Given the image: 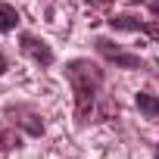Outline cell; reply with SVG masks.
<instances>
[{
    "mask_svg": "<svg viewBox=\"0 0 159 159\" xmlns=\"http://www.w3.org/2000/svg\"><path fill=\"white\" fill-rule=\"evenodd\" d=\"M66 78L72 84V94H75V112H78V122H84L94 109V100L100 94V84H103V72L97 62L91 59H72L66 66Z\"/></svg>",
    "mask_w": 159,
    "mask_h": 159,
    "instance_id": "obj_1",
    "label": "cell"
},
{
    "mask_svg": "<svg viewBox=\"0 0 159 159\" xmlns=\"http://www.w3.org/2000/svg\"><path fill=\"white\" fill-rule=\"evenodd\" d=\"M97 50H100L109 62H116V66H122V69H140V56L122 50L119 44H112V41H106V38H97Z\"/></svg>",
    "mask_w": 159,
    "mask_h": 159,
    "instance_id": "obj_2",
    "label": "cell"
},
{
    "mask_svg": "<svg viewBox=\"0 0 159 159\" xmlns=\"http://www.w3.org/2000/svg\"><path fill=\"white\" fill-rule=\"evenodd\" d=\"M22 53L31 56V59L41 62V66H50V62H53V50H50L44 41H38L34 34H22Z\"/></svg>",
    "mask_w": 159,
    "mask_h": 159,
    "instance_id": "obj_3",
    "label": "cell"
},
{
    "mask_svg": "<svg viewBox=\"0 0 159 159\" xmlns=\"http://www.w3.org/2000/svg\"><path fill=\"white\" fill-rule=\"evenodd\" d=\"M10 116H13V119H19V125H25V128H28V134H41V131H44V122H41L31 109H22V106H19V109H10Z\"/></svg>",
    "mask_w": 159,
    "mask_h": 159,
    "instance_id": "obj_4",
    "label": "cell"
},
{
    "mask_svg": "<svg viewBox=\"0 0 159 159\" xmlns=\"http://www.w3.org/2000/svg\"><path fill=\"white\" fill-rule=\"evenodd\" d=\"M137 109H140L147 119H159V97H153V94H137Z\"/></svg>",
    "mask_w": 159,
    "mask_h": 159,
    "instance_id": "obj_5",
    "label": "cell"
},
{
    "mask_svg": "<svg viewBox=\"0 0 159 159\" xmlns=\"http://www.w3.org/2000/svg\"><path fill=\"white\" fill-rule=\"evenodd\" d=\"M109 28H116V31H140L143 22L134 19V16H112L109 19Z\"/></svg>",
    "mask_w": 159,
    "mask_h": 159,
    "instance_id": "obj_6",
    "label": "cell"
},
{
    "mask_svg": "<svg viewBox=\"0 0 159 159\" xmlns=\"http://www.w3.org/2000/svg\"><path fill=\"white\" fill-rule=\"evenodd\" d=\"M19 25V13L10 3H0V31H13Z\"/></svg>",
    "mask_w": 159,
    "mask_h": 159,
    "instance_id": "obj_7",
    "label": "cell"
},
{
    "mask_svg": "<svg viewBox=\"0 0 159 159\" xmlns=\"http://www.w3.org/2000/svg\"><path fill=\"white\" fill-rule=\"evenodd\" d=\"M10 147H19V137L7 125H0V150H10Z\"/></svg>",
    "mask_w": 159,
    "mask_h": 159,
    "instance_id": "obj_8",
    "label": "cell"
},
{
    "mask_svg": "<svg viewBox=\"0 0 159 159\" xmlns=\"http://www.w3.org/2000/svg\"><path fill=\"white\" fill-rule=\"evenodd\" d=\"M143 34H150L153 41H159V22H143V28H140Z\"/></svg>",
    "mask_w": 159,
    "mask_h": 159,
    "instance_id": "obj_9",
    "label": "cell"
},
{
    "mask_svg": "<svg viewBox=\"0 0 159 159\" xmlns=\"http://www.w3.org/2000/svg\"><path fill=\"white\" fill-rule=\"evenodd\" d=\"M91 7H112V0H88Z\"/></svg>",
    "mask_w": 159,
    "mask_h": 159,
    "instance_id": "obj_10",
    "label": "cell"
},
{
    "mask_svg": "<svg viewBox=\"0 0 159 159\" xmlns=\"http://www.w3.org/2000/svg\"><path fill=\"white\" fill-rule=\"evenodd\" d=\"M7 69H10V66H7V56H0V75H3Z\"/></svg>",
    "mask_w": 159,
    "mask_h": 159,
    "instance_id": "obj_11",
    "label": "cell"
},
{
    "mask_svg": "<svg viewBox=\"0 0 159 159\" xmlns=\"http://www.w3.org/2000/svg\"><path fill=\"white\" fill-rule=\"evenodd\" d=\"M153 13H159V0H153Z\"/></svg>",
    "mask_w": 159,
    "mask_h": 159,
    "instance_id": "obj_12",
    "label": "cell"
},
{
    "mask_svg": "<svg viewBox=\"0 0 159 159\" xmlns=\"http://www.w3.org/2000/svg\"><path fill=\"white\" fill-rule=\"evenodd\" d=\"M156 159H159V147H156Z\"/></svg>",
    "mask_w": 159,
    "mask_h": 159,
    "instance_id": "obj_13",
    "label": "cell"
},
{
    "mask_svg": "<svg viewBox=\"0 0 159 159\" xmlns=\"http://www.w3.org/2000/svg\"><path fill=\"white\" fill-rule=\"evenodd\" d=\"M131 3H140V0H131Z\"/></svg>",
    "mask_w": 159,
    "mask_h": 159,
    "instance_id": "obj_14",
    "label": "cell"
}]
</instances>
